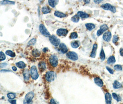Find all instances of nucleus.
I'll use <instances>...</instances> for the list:
<instances>
[{
  "instance_id": "obj_12",
  "label": "nucleus",
  "mask_w": 123,
  "mask_h": 104,
  "mask_svg": "<svg viewBox=\"0 0 123 104\" xmlns=\"http://www.w3.org/2000/svg\"><path fill=\"white\" fill-rule=\"evenodd\" d=\"M59 50L60 52L63 54H65L68 51V49L66 45L64 43H60L59 45Z\"/></svg>"
},
{
  "instance_id": "obj_37",
  "label": "nucleus",
  "mask_w": 123,
  "mask_h": 104,
  "mask_svg": "<svg viewBox=\"0 0 123 104\" xmlns=\"http://www.w3.org/2000/svg\"><path fill=\"white\" fill-rule=\"evenodd\" d=\"M114 69L117 71H121L122 70V67L120 65H116L114 67Z\"/></svg>"
},
{
  "instance_id": "obj_32",
  "label": "nucleus",
  "mask_w": 123,
  "mask_h": 104,
  "mask_svg": "<svg viewBox=\"0 0 123 104\" xmlns=\"http://www.w3.org/2000/svg\"><path fill=\"white\" fill-rule=\"evenodd\" d=\"M112 96L113 97V98H114V99H115L116 100H117V101H119L121 100V98L118 95L116 94L115 93H113L112 94Z\"/></svg>"
},
{
  "instance_id": "obj_43",
  "label": "nucleus",
  "mask_w": 123,
  "mask_h": 104,
  "mask_svg": "<svg viewBox=\"0 0 123 104\" xmlns=\"http://www.w3.org/2000/svg\"><path fill=\"white\" fill-rule=\"evenodd\" d=\"M8 64L6 63H1L0 64V68H3V67H6Z\"/></svg>"
},
{
  "instance_id": "obj_45",
  "label": "nucleus",
  "mask_w": 123,
  "mask_h": 104,
  "mask_svg": "<svg viewBox=\"0 0 123 104\" xmlns=\"http://www.w3.org/2000/svg\"><path fill=\"white\" fill-rule=\"evenodd\" d=\"M48 51V49L47 48H44L43 50H42V51L43 52H46L47 51Z\"/></svg>"
},
{
  "instance_id": "obj_41",
  "label": "nucleus",
  "mask_w": 123,
  "mask_h": 104,
  "mask_svg": "<svg viewBox=\"0 0 123 104\" xmlns=\"http://www.w3.org/2000/svg\"><path fill=\"white\" fill-rule=\"evenodd\" d=\"M9 102L11 104H16V100H9Z\"/></svg>"
},
{
  "instance_id": "obj_36",
  "label": "nucleus",
  "mask_w": 123,
  "mask_h": 104,
  "mask_svg": "<svg viewBox=\"0 0 123 104\" xmlns=\"http://www.w3.org/2000/svg\"><path fill=\"white\" fill-rule=\"evenodd\" d=\"M70 37L71 39H76V38H77L78 35H77V33H75V32L72 33L70 35Z\"/></svg>"
},
{
  "instance_id": "obj_14",
  "label": "nucleus",
  "mask_w": 123,
  "mask_h": 104,
  "mask_svg": "<svg viewBox=\"0 0 123 104\" xmlns=\"http://www.w3.org/2000/svg\"><path fill=\"white\" fill-rule=\"evenodd\" d=\"M94 81L96 84L99 87H102L104 85L103 82L102 80L99 77H96L94 78Z\"/></svg>"
},
{
  "instance_id": "obj_16",
  "label": "nucleus",
  "mask_w": 123,
  "mask_h": 104,
  "mask_svg": "<svg viewBox=\"0 0 123 104\" xmlns=\"http://www.w3.org/2000/svg\"><path fill=\"white\" fill-rule=\"evenodd\" d=\"M105 100L107 104H111L112 103V97L111 95L109 93H107L105 95Z\"/></svg>"
},
{
  "instance_id": "obj_35",
  "label": "nucleus",
  "mask_w": 123,
  "mask_h": 104,
  "mask_svg": "<svg viewBox=\"0 0 123 104\" xmlns=\"http://www.w3.org/2000/svg\"><path fill=\"white\" fill-rule=\"evenodd\" d=\"M36 38H32V39H31L28 43V46H31V45H34L36 43Z\"/></svg>"
},
{
  "instance_id": "obj_9",
  "label": "nucleus",
  "mask_w": 123,
  "mask_h": 104,
  "mask_svg": "<svg viewBox=\"0 0 123 104\" xmlns=\"http://www.w3.org/2000/svg\"><path fill=\"white\" fill-rule=\"evenodd\" d=\"M68 31L67 29L60 28L58 29L56 32V33L58 36L59 37H65L68 34Z\"/></svg>"
},
{
  "instance_id": "obj_8",
  "label": "nucleus",
  "mask_w": 123,
  "mask_h": 104,
  "mask_svg": "<svg viewBox=\"0 0 123 104\" xmlns=\"http://www.w3.org/2000/svg\"><path fill=\"white\" fill-rule=\"evenodd\" d=\"M66 56L69 59L73 61H76L78 58L77 54L76 52H67Z\"/></svg>"
},
{
  "instance_id": "obj_22",
  "label": "nucleus",
  "mask_w": 123,
  "mask_h": 104,
  "mask_svg": "<svg viewBox=\"0 0 123 104\" xmlns=\"http://www.w3.org/2000/svg\"><path fill=\"white\" fill-rule=\"evenodd\" d=\"M0 4L1 5H14L15 4V2L14 1H11V0H2L0 1Z\"/></svg>"
},
{
  "instance_id": "obj_23",
  "label": "nucleus",
  "mask_w": 123,
  "mask_h": 104,
  "mask_svg": "<svg viewBox=\"0 0 123 104\" xmlns=\"http://www.w3.org/2000/svg\"><path fill=\"white\" fill-rule=\"evenodd\" d=\"M51 9H50L49 7L47 6L43 7L41 9V12L43 14H49L51 12Z\"/></svg>"
},
{
  "instance_id": "obj_47",
  "label": "nucleus",
  "mask_w": 123,
  "mask_h": 104,
  "mask_svg": "<svg viewBox=\"0 0 123 104\" xmlns=\"http://www.w3.org/2000/svg\"><path fill=\"white\" fill-rule=\"evenodd\" d=\"M84 1L85 4H89L90 2V0H84Z\"/></svg>"
},
{
  "instance_id": "obj_39",
  "label": "nucleus",
  "mask_w": 123,
  "mask_h": 104,
  "mask_svg": "<svg viewBox=\"0 0 123 104\" xmlns=\"http://www.w3.org/2000/svg\"><path fill=\"white\" fill-rule=\"evenodd\" d=\"M106 69H107V70L108 71V72H109L110 74H114V70L112 69H111L110 68H109V67H107V66L106 67Z\"/></svg>"
},
{
  "instance_id": "obj_11",
  "label": "nucleus",
  "mask_w": 123,
  "mask_h": 104,
  "mask_svg": "<svg viewBox=\"0 0 123 104\" xmlns=\"http://www.w3.org/2000/svg\"><path fill=\"white\" fill-rule=\"evenodd\" d=\"M112 38V33L110 32H107L103 35V39L106 42H109Z\"/></svg>"
},
{
  "instance_id": "obj_21",
  "label": "nucleus",
  "mask_w": 123,
  "mask_h": 104,
  "mask_svg": "<svg viewBox=\"0 0 123 104\" xmlns=\"http://www.w3.org/2000/svg\"><path fill=\"white\" fill-rule=\"evenodd\" d=\"M54 14L55 16L57 17L60 18H64L66 17V14H64L63 13H61L60 12L58 11H55Z\"/></svg>"
},
{
  "instance_id": "obj_38",
  "label": "nucleus",
  "mask_w": 123,
  "mask_h": 104,
  "mask_svg": "<svg viewBox=\"0 0 123 104\" xmlns=\"http://www.w3.org/2000/svg\"><path fill=\"white\" fill-rule=\"evenodd\" d=\"M119 39V37L118 35H115L114 37H113V42L114 43H116L118 41Z\"/></svg>"
},
{
  "instance_id": "obj_27",
  "label": "nucleus",
  "mask_w": 123,
  "mask_h": 104,
  "mask_svg": "<svg viewBox=\"0 0 123 104\" xmlns=\"http://www.w3.org/2000/svg\"><path fill=\"white\" fill-rule=\"evenodd\" d=\"M80 43L78 41H74L71 43V46L74 49H76L79 47Z\"/></svg>"
},
{
  "instance_id": "obj_4",
  "label": "nucleus",
  "mask_w": 123,
  "mask_h": 104,
  "mask_svg": "<svg viewBox=\"0 0 123 104\" xmlns=\"http://www.w3.org/2000/svg\"><path fill=\"white\" fill-rule=\"evenodd\" d=\"M34 96V93L33 92H30L27 93L25 96V100L24 101V104H30L32 103V100Z\"/></svg>"
},
{
  "instance_id": "obj_2",
  "label": "nucleus",
  "mask_w": 123,
  "mask_h": 104,
  "mask_svg": "<svg viewBox=\"0 0 123 104\" xmlns=\"http://www.w3.org/2000/svg\"><path fill=\"white\" fill-rule=\"evenodd\" d=\"M30 74L33 80H36L39 77L37 68L35 66H33L32 67L30 70Z\"/></svg>"
},
{
  "instance_id": "obj_15",
  "label": "nucleus",
  "mask_w": 123,
  "mask_h": 104,
  "mask_svg": "<svg viewBox=\"0 0 123 104\" xmlns=\"http://www.w3.org/2000/svg\"><path fill=\"white\" fill-rule=\"evenodd\" d=\"M31 74H30V72L28 69H25L23 71V76L25 81H28L30 79Z\"/></svg>"
},
{
  "instance_id": "obj_18",
  "label": "nucleus",
  "mask_w": 123,
  "mask_h": 104,
  "mask_svg": "<svg viewBox=\"0 0 123 104\" xmlns=\"http://www.w3.org/2000/svg\"><path fill=\"white\" fill-rule=\"evenodd\" d=\"M59 0H48L49 5L52 8H55L58 3Z\"/></svg>"
},
{
  "instance_id": "obj_13",
  "label": "nucleus",
  "mask_w": 123,
  "mask_h": 104,
  "mask_svg": "<svg viewBox=\"0 0 123 104\" xmlns=\"http://www.w3.org/2000/svg\"><path fill=\"white\" fill-rule=\"evenodd\" d=\"M97 44L96 43H95L93 46V48L92 52L90 54V57L92 58H95L96 55V51L97 49Z\"/></svg>"
},
{
  "instance_id": "obj_3",
  "label": "nucleus",
  "mask_w": 123,
  "mask_h": 104,
  "mask_svg": "<svg viewBox=\"0 0 123 104\" xmlns=\"http://www.w3.org/2000/svg\"><path fill=\"white\" fill-rule=\"evenodd\" d=\"M39 31L41 34L47 38H49L51 36L49 32L47 30L46 27L43 24H41L39 26Z\"/></svg>"
},
{
  "instance_id": "obj_20",
  "label": "nucleus",
  "mask_w": 123,
  "mask_h": 104,
  "mask_svg": "<svg viewBox=\"0 0 123 104\" xmlns=\"http://www.w3.org/2000/svg\"><path fill=\"white\" fill-rule=\"evenodd\" d=\"M77 14L79 16V17L81 18H87L89 17V15L87 14H86L85 12H82V11H79L77 12Z\"/></svg>"
},
{
  "instance_id": "obj_7",
  "label": "nucleus",
  "mask_w": 123,
  "mask_h": 104,
  "mask_svg": "<svg viewBox=\"0 0 123 104\" xmlns=\"http://www.w3.org/2000/svg\"><path fill=\"white\" fill-rule=\"evenodd\" d=\"M49 62L53 67H56L58 64V58L56 55H51L49 57Z\"/></svg>"
},
{
  "instance_id": "obj_5",
  "label": "nucleus",
  "mask_w": 123,
  "mask_h": 104,
  "mask_svg": "<svg viewBox=\"0 0 123 104\" xmlns=\"http://www.w3.org/2000/svg\"><path fill=\"white\" fill-rule=\"evenodd\" d=\"M49 39L51 43L55 46H58L60 44V39L54 35L51 36L49 38Z\"/></svg>"
},
{
  "instance_id": "obj_25",
  "label": "nucleus",
  "mask_w": 123,
  "mask_h": 104,
  "mask_svg": "<svg viewBox=\"0 0 123 104\" xmlns=\"http://www.w3.org/2000/svg\"><path fill=\"white\" fill-rule=\"evenodd\" d=\"M116 62V59H115V57L114 56H110L107 59V62L108 64H113L114 63Z\"/></svg>"
},
{
  "instance_id": "obj_44",
  "label": "nucleus",
  "mask_w": 123,
  "mask_h": 104,
  "mask_svg": "<svg viewBox=\"0 0 123 104\" xmlns=\"http://www.w3.org/2000/svg\"><path fill=\"white\" fill-rule=\"evenodd\" d=\"M119 53L121 56L123 57V48H120L119 50Z\"/></svg>"
},
{
  "instance_id": "obj_17",
  "label": "nucleus",
  "mask_w": 123,
  "mask_h": 104,
  "mask_svg": "<svg viewBox=\"0 0 123 104\" xmlns=\"http://www.w3.org/2000/svg\"><path fill=\"white\" fill-rule=\"evenodd\" d=\"M38 68L40 69V71L43 72L45 69H46V63L44 61H40L38 63Z\"/></svg>"
},
{
  "instance_id": "obj_31",
  "label": "nucleus",
  "mask_w": 123,
  "mask_h": 104,
  "mask_svg": "<svg viewBox=\"0 0 123 104\" xmlns=\"http://www.w3.org/2000/svg\"><path fill=\"white\" fill-rule=\"evenodd\" d=\"M71 20L73 22H75V23H77L79 21V16L77 15H75L73 17H72L71 18Z\"/></svg>"
},
{
  "instance_id": "obj_33",
  "label": "nucleus",
  "mask_w": 123,
  "mask_h": 104,
  "mask_svg": "<svg viewBox=\"0 0 123 104\" xmlns=\"http://www.w3.org/2000/svg\"><path fill=\"white\" fill-rule=\"evenodd\" d=\"M7 96L9 99H13L16 97V95L14 93H10L7 95Z\"/></svg>"
},
{
  "instance_id": "obj_34",
  "label": "nucleus",
  "mask_w": 123,
  "mask_h": 104,
  "mask_svg": "<svg viewBox=\"0 0 123 104\" xmlns=\"http://www.w3.org/2000/svg\"><path fill=\"white\" fill-rule=\"evenodd\" d=\"M6 58V57L3 52H0V60L1 61L5 60Z\"/></svg>"
},
{
  "instance_id": "obj_26",
  "label": "nucleus",
  "mask_w": 123,
  "mask_h": 104,
  "mask_svg": "<svg viewBox=\"0 0 123 104\" xmlns=\"http://www.w3.org/2000/svg\"><path fill=\"white\" fill-rule=\"evenodd\" d=\"M32 54L34 57H37L41 56V52L37 49H34L32 52Z\"/></svg>"
},
{
  "instance_id": "obj_6",
  "label": "nucleus",
  "mask_w": 123,
  "mask_h": 104,
  "mask_svg": "<svg viewBox=\"0 0 123 104\" xmlns=\"http://www.w3.org/2000/svg\"><path fill=\"white\" fill-rule=\"evenodd\" d=\"M101 8L105 10H110L113 13H115L116 12V9L115 7L111 5L109 3H105L102 4L101 6Z\"/></svg>"
},
{
  "instance_id": "obj_29",
  "label": "nucleus",
  "mask_w": 123,
  "mask_h": 104,
  "mask_svg": "<svg viewBox=\"0 0 123 104\" xmlns=\"http://www.w3.org/2000/svg\"><path fill=\"white\" fill-rule=\"evenodd\" d=\"M122 86L120 82H119L117 80H115L113 84V87L115 89L119 88L121 87Z\"/></svg>"
},
{
  "instance_id": "obj_48",
  "label": "nucleus",
  "mask_w": 123,
  "mask_h": 104,
  "mask_svg": "<svg viewBox=\"0 0 123 104\" xmlns=\"http://www.w3.org/2000/svg\"><path fill=\"white\" fill-rule=\"evenodd\" d=\"M12 69L14 71H16L17 70V68H16V67H15V66H13L12 67Z\"/></svg>"
},
{
  "instance_id": "obj_24",
  "label": "nucleus",
  "mask_w": 123,
  "mask_h": 104,
  "mask_svg": "<svg viewBox=\"0 0 123 104\" xmlns=\"http://www.w3.org/2000/svg\"><path fill=\"white\" fill-rule=\"evenodd\" d=\"M85 26L89 31H91L96 27L95 25L93 23H87L85 24Z\"/></svg>"
},
{
  "instance_id": "obj_28",
  "label": "nucleus",
  "mask_w": 123,
  "mask_h": 104,
  "mask_svg": "<svg viewBox=\"0 0 123 104\" xmlns=\"http://www.w3.org/2000/svg\"><path fill=\"white\" fill-rule=\"evenodd\" d=\"M100 58L102 61H104L105 59L106 58V56H105V54L104 52V51L103 50V48L101 49L100 52Z\"/></svg>"
},
{
  "instance_id": "obj_49",
  "label": "nucleus",
  "mask_w": 123,
  "mask_h": 104,
  "mask_svg": "<svg viewBox=\"0 0 123 104\" xmlns=\"http://www.w3.org/2000/svg\"><path fill=\"white\" fill-rule=\"evenodd\" d=\"M43 0H39V1H40V2H41V1H42Z\"/></svg>"
},
{
  "instance_id": "obj_40",
  "label": "nucleus",
  "mask_w": 123,
  "mask_h": 104,
  "mask_svg": "<svg viewBox=\"0 0 123 104\" xmlns=\"http://www.w3.org/2000/svg\"><path fill=\"white\" fill-rule=\"evenodd\" d=\"M103 0H94V2L96 4H99L102 2Z\"/></svg>"
},
{
  "instance_id": "obj_10",
  "label": "nucleus",
  "mask_w": 123,
  "mask_h": 104,
  "mask_svg": "<svg viewBox=\"0 0 123 104\" xmlns=\"http://www.w3.org/2000/svg\"><path fill=\"white\" fill-rule=\"evenodd\" d=\"M108 29V27L107 25L104 24V25L101 26L100 27V29L98 30L97 32V33H96L97 36H100L104 32H106Z\"/></svg>"
},
{
  "instance_id": "obj_42",
  "label": "nucleus",
  "mask_w": 123,
  "mask_h": 104,
  "mask_svg": "<svg viewBox=\"0 0 123 104\" xmlns=\"http://www.w3.org/2000/svg\"><path fill=\"white\" fill-rule=\"evenodd\" d=\"M50 104H57L56 102L54 99H51L50 101Z\"/></svg>"
},
{
  "instance_id": "obj_19",
  "label": "nucleus",
  "mask_w": 123,
  "mask_h": 104,
  "mask_svg": "<svg viewBox=\"0 0 123 104\" xmlns=\"http://www.w3.org/2000/svg\"><path fill=\"white\" fill-rule=\"evenodd\" d=\"M16 65L17 67H18V68L21 69H25L26 66V64L24 62H23L22 61H20L19 62H17L16 63Z\"/></svg>"
},
{
  "instance_id": "obj_46",
  "label": "nucleus",
  "mask_w": 123,
  "mask_h": 104,
  "mask_svg": "<svg viewBox=\"0 0 123 104\" xmlns=\"http://www.w3.org/2000/svg\"><path fill=\"white\" fill-rule=\"evenodd\" d=\"M1 72H11V71H9L8 70H6V69H4V70H1L0 71Z\"/></svg>"
},
{
  "instance_id": "obj_30",
  "label": "nucleus",
  "mask_w": 123,
  "mask_h": 104,
  "mask_svg": "<svg viewBox=\"0 0 123 104\" xmlns=\"http://www.w3.org/2000/svg\"><path fill=\"white\" fill-rule=\"evenodd\" d=\"M6 54L8 56H9L10 57H14L16 56L15 53L14 52H13V51H10V50L7 51L6 52Z\"/></svg>"
},
{
  "instance_id": "obj_1",
  "label": "nucleus",
  "mask_w": 123,
  "mask_h": 104,
  "mask_svg": "<svg viewBox=\"0 0 123 104\" xmlns=\"http://www.w3.org/2000/svg\"><path fill=\"white\" fill-rule=\"evenodd\" d=\"M55 78V74L54 71H48L45 75V79L48 82H52L54 81Z\"/></svg>"
}]
</instances>
